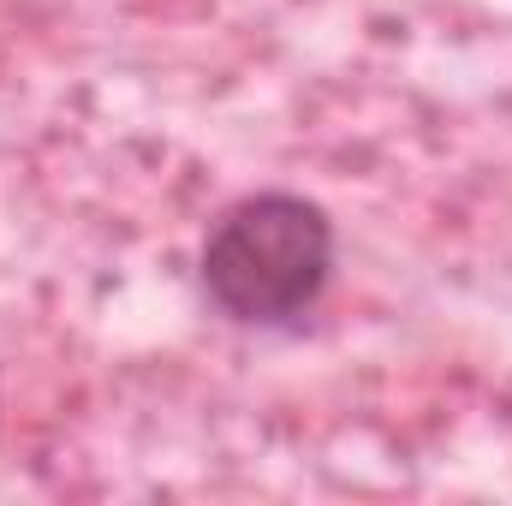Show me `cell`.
I'll return each mask as SVG.
<instances>
[{"instance_id":"1","label":"cell","mask_w":512,"mask_h":506,"mask_svg":"<svg viewBox=\"0 0 512 506\" xmlns=\"http://www.w3.org/2000/svg\"><path fill=\"white\" fill-rule=\"evenodd\" d=\"M334 268V227L316 203L292 191H262L227 209L203 245V292L233 322H292L304 316Z\"/></svg>"}]
</instances>
